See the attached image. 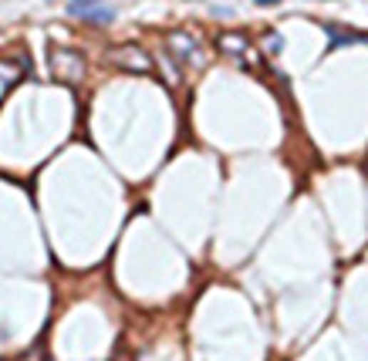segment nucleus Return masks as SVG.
Returning a JSON list of instances; mask_svg holds the SVG:
<instances>
[{
	"label": "nucleus",
	"instance_id": "f257e3e1",
	"mask_svg": "<svg viewBox=\"0 0 368 361\" xmlns=\"http://www.w3.org/2000/svg\"><path fill=\"white\" fill-rule=\"evenodd\" d=\"M68 11L75 14V17H81V21H91V24H112L115 21V11L98 4V0H71Z\"/></svg>",
	"mask_w": 368,
	"mask_h": 361
},
{
	"label": "nucleus",
	"instance_id": "f03ea898",
	"mask_svg": "<svg viewBox=\"0 0 368 361\" xmlns=\"http://www.w3.org/2000/svg\"><path fill=\"white\" fill-rule=\"evenodd\" d=\"M112 61L118 68H128V71H142V75H149L153 71V61H149V54L142 51V48H118V51H112Z\"/></svg>",
	"mask_w": 368,
	"mask_h": 361
},
{
	"label": "nucleus",
	"instance_id": "7ed1b4c3",
	"mask_svg": "<svg viewBox=\"0 0 368 361\" xmlns=\"http://www.w3.org/2000/svg\"><path fill=\"white\" fill-rule=\"evenodd\" d=\"M51 68H54V75L64 78V81H78V75H81V58H78L75 51H54L51 58Z\"/></svg>",
	"mask_w": 368,
	"mask_h": 361
},
{
	"label": "nucleus",
	"instance_id": "20e7f679",
	"mask_svg": "<svg viewBox=\"0 0 368 361\" xmlns=\"http://www.w3.org/2000/svg\"><path fill=\"white\" fill-rule=\"evenodd\" d=\"M173 51H179L183 61H200V41H193L190 34H169Z\"/></svg>",
	"mask_w": 368,
	"mask_h": 361
},
{
	"label": "nucleus",
	"instance_id": "39448f33",
	"mask_svg": "<svg viewBox=\"0 0 368 361\" xmlns=\"http://www.w3.org/2000/svg\"><path fill=\"white\" fill-rule=\"evenodd\" d=\"M220 48L240 58V54H247V41H243V38H237V34H223V38H220Z\"/></svg>",
	"mask_w": 368,
	"mask_h": 361
},
{
	"label": "nucleus",
	"instance_id": "423d86ee",
	"mask_svg": "<svg viewBox=\"0 0 368 361\" xmlns=\"http://www.w3.org/2000/svg\"><path fill=\"white\" fill-rule=\"evenodd\" d=\"M257 4H264V7H270V4H280V0H257Z\"/></svg>",
	"mask_w": 368,
	"mask_h": 361
}]
</instances>
